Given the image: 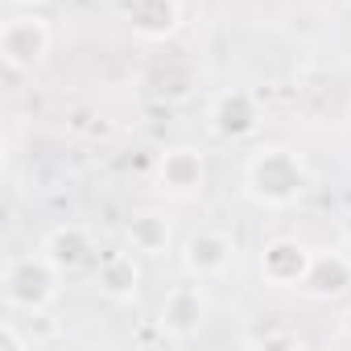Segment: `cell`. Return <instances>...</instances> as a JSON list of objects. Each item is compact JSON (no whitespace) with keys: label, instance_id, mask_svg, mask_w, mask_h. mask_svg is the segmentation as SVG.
<instances>
[{"label":"cell","instance_id":"1","mask_svg":"<svg viewBox=\"0 0 351 351\" xmlns=\"http://www.w3.org/2000/svg\"><path fill=\"white\" fill-rule=\"evenodd\" d=\"M310 165L293 145H256L244 157V195L261 211H289L310 191Z\"/></svg>","mask_w":351,"mask_h":351},{"label":"cell","instance_id":"2","mask_svg":"<svg viewBox=\"0 0 351 351\" xmlns=\"http://www.w3.org/2000/svg\"><path fill=\"white\" fill-rule=\"evenodd\" d=\"M62 269L38 248V252H21L5 261L0 273V293L13 314H46L58 298H62Z\"/></svg>","mask_w":351,"mask_h":351},{"label":"cell","instance_id":"3","mask_svg":"<svg viewBox=\"0 0 351 351\" xmlns=\"http://www.w3.org/2000/svg\"><path fill=\"white\" fill-rule=\"evenodd\" d=\"M54 50V25L38 13H13L5 25H0V62H5L13 75H34Z\"/></svg>","mask_w":351,"mask_h":351},{"label":"cell","instance_id":"4","mask_svg":"<svg viewBox=\"0 0 351 351\" xmlns=\"http://www.w3.org/2000/svg\"><path fill=\"white\" fill-rule=\"evenodd\" d=\"M207 314H211L207 289H203V281L191 277V281H178L165 289V298L157 306V326L169 343H191L207 326Z\"/></svg>","mask_w":351,"mask_h":351},{"label":"cell","instance_id":"5","mask_svg":"<svg viewBox=\"0 0 351 351\" xmlns=\"http://www.w3.org/2000/svg\"><path fill=\"white\" fill-rule=\"evenodd\" d=\"M178 261H182V273L186 277H195V281H219V277H228L236 269L240 244L223 228H199V232H191L182 240Z\"/></svg>","mask_w":351,"mask_h":351},{"label":"cell","instance_id":"6","mask_svg":"<svg viewBox=\"0 0 351 351\" xmlns=\"http://www.w3.org/2000/svg\"><path fill=\"white\" fill-rule=\"evenodd\" d=\"M153 186L165 199H195L207 186V153L199 145H169L153 165Z\"/></svg>","mask_w":351,"mask_h":351},{"label":"cell","instance_id":"7","mask_svg":"<svg viewBox=\"0 0 351 351\" xmlns=\"http://www.w3.org/2000/svg\"><path fill=\"white\" fill-rule=\"evenodd\" d=\"M261 120H265L261 99L244 87H223L207 104V128L219 141H248L261 132Z\"/></svg>","mask_w":351,"mask_h":351},{"label":"cell","instance_id":"8","mask_svg":"<svg viewBox=\"0 0 351 351\" xmlns=\"http://www.w3.org/2000/svg\"><path fill=\"white\" fill-rule=\"evenodd\" d=\"M314 265V248L293 240V236H277L261 248L256 256V269H261V281L273 285V289H302L306 273Z\"/></svg>","mask_w":351,"mask_h":351},{"label":"cell","instance_id":"9","mask_svg":"<svg viewBox=\"0 0 351 351\" xmlns=\"http://www.w3.org/2000/svg\"><path fill=\"white\" fill-rule=\"evenodd\" d=\"M120 17L136 42H165L182 29V0H124Z\"/></svg>","mask_w":351,"mask_h":351},{"label":"cell","instance_id":"10","mask_svg":"<svg viewBox=\"0 0 351 351\" xmlns=\"http://www.w3.org/2000/svg\"><path fill=\"white\" fill-rule=\"evenodd\" d=\"M95 289L116 302V306H132L145 289V269H141V252L132 248H120V252H108L99 265H95Z\"/></svg>","mask_w":351,"mask_h":351},{"label":"cell","instance_id":"11","mask_svg":"<svg viewBox=\"0 0 351 351\" xmlns=\"http://www.w3.org/2000/svg\"><path fill=\"white\" fill-rule=\"evenodd\" d=\"M124 244L149 261L157 256H169L173 252V219L157 207H145V211H132L128 223H124Z\"/></svg>","mask_w":351,"mask_h":351},{"label":"cell","instance_id":"12","mask_svg":"<svg viewBox=\"0 0 351 351\" xmlns=\"http://www.w3.org/2000/svg\"><path fill=\"white\" fill-rule=\"evenodd\" d=\"M302 293L310 302H339L343 293H351V256L347 252H314Z\"/></svg>","mask_w":351,"mask_h":351},{"label":"cell","instance_id":"13","mask_svg":"<svg viewBox=\"0 0 351 351\" xmlns=\"http://www.w3.org/2000/svg\"><path fill=\"white\" fill-rule=\"evenodd\" d=\"M42 252H46L62 273H75V269H83V265L95 256V236H91V228H83V223H58V228L46 232Z\"/></svg>","mask_w":351,"mask_h":351},{"label":"cell","instance_id":"14","mask_svg":"<svg viewBox=\"0 0 351 351\" xmlns=\"http://www.w3.org/2000/svg\"><path fill=\"white\" fill-rule=\"evenodd\" d=\"M0 351H29V339L13 322H5V326H0Z\"/></svg>","mask_w":351,"mask_h":351},{"label":"cell","instance_id":"15","mask_svg":"<svg viewBox=\"0 0 351 351\" xmlns=\"http://www.w3.org/2000/svg\"><path fill=\"white\" fill-rule=\"evenodd\" d=\"M339 343H351V306L339 314Z\"/></svg>","mask_w":351,"mask_h":351},{"label":"cell","instance_id":"16","mask_svg":"<svg viewBox=\"0 0 351 351\" xmlns=\"http://www.w3.org/2000/svg\"><path fill=\"white\" fill-rule=\"evenodd\" d=\"M9 5H21V9H38V5H46V0H9Z\"/></svg>","mask_w":351,"mask_h":351},{"label":"cell","instance_id":"17","mask_svg":"<svg viewBox=\"0 0 351 351\" xmlns=\"http://www.w3.org/2000/svg\"><path fill=\"white\" fill-rule=\"evenodd\" d=\"M343 240H347V244H351V211H347V215H343Z\"/></svg>","mask_w":351,"mask_h":351}]
</instances>
